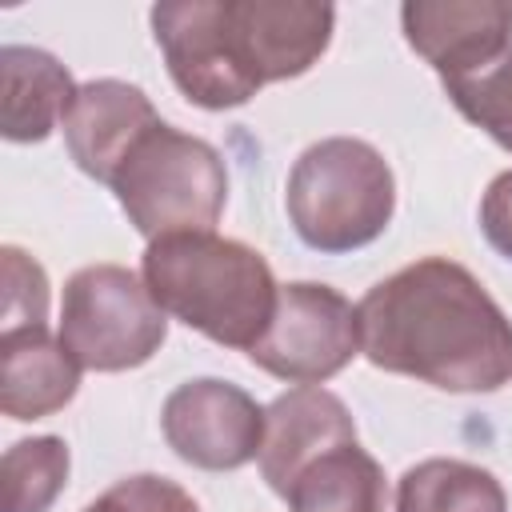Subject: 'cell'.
<instances>
[{
    "label": "cell",
    "instance_id": "15",
    "mask_svg": "<svg viewBox=\"0 0 512 512\" xmlns=\"http://www.w3.org/2000/svg\"><path fill=\"white\" fill-rule=\"evenodd\" d=\"M396 512H508V492L480 464L432 456L396 480Z\"/></svg>",
    "mask_w": 512,
    "mask_h": 512
},
{
    "label": "cell",
    "instance_id": "11",
    "mask_svg": "<svg viewBox=\"0 0 512 512\" xmlns=\"http://www.w3.org/2000/svg\"><path fill=\"white\" fill-rule=\"evenodd\" d=\"M348 440H356V420L336 392L320 384L288 388L264 408V444L256 456L260 476L268 480L276 496H284L288 480L308 460Z\"/></svg>",
    "mask_w": 512,
    "mask_h": 512
},
{
    "label": "cell",
    "instance_id": "5",
    "mask_svg": "<svg viewBox=\"0 0 512 512\" xmlns=\"http://www.w3.org/2000/svg\"><path fill=\"white\" fill-rule=\"evenodd\" d=\"M128 224L152 244L180 232H212L228 204L224 156L172 124H152L108 180Z\"/></svg>",
    "mask_w": 512,
    "mask_h": 512
},
{
    "label": "cell",
    "instance_id": "9",
    "mask_svg": "<svg viewBox=\"0 0 512 512\" xmlns=\"http://www.w3.org/2000/svg\"><path fill=\"white\" fill-rule=\"evenodd\" d=\"M404 40L440 80L476 72L512 44V0H408Z\"/></svg>",
    "mask_w": 512,
    "mask_h": 512
},
{
    "label": "cell",
    "instance_id": "6",
    "mask_svg": "<svg viewBox=\"0 0 512 512\" xmlns=\"http://www.w3.org/2000/svg\"><path fill=\"white\" fill-rule=\"evenodd\" d=\"M60 344L88 372H128L148 364L168 340V312L144 276L124 264H88L68 276L60 304Z\"/></svg>",
    "mask_w": 512,
    "mask_h": 512
},
{
    "label": "cell",
    "instance_id": "2",
    "mask_svg": "<svg viewBox=\"0 0 512 512\" xmlns=\"http://www.w3.org/2000/svg\"><path fill=\"white\" fill-rule=\"evenodd\" d=\"M148 20L184 100L224 112L248 104L264 84L320 64L336 8L316 0H164Z\"/></svg>",
    "mask_w": 512,
    "mask_h": 512
},
{
    "label": "cell",
    "instance_id": "18",
    "mask_svg": "<svg viewBox=\"0 0 512 512\" xmlns=\"http://www.w3.org/2000/svg\"><path fill=\"white\" fill-rule=\"evenodd\" d=\"M4 256V324L0 332L20 328H44L48 320V272L36 256H28L16 244L0 248Z\"/></svg>",
    "mask_w": 512,
    "mask_h": 512
},
{
    "label": "cell",
    "instance_id": "19",
    "mask_svg": "<svg viewBox=\"0 0 512 512\" xmlns=\"http://www.w3.org/2000/svg\"><path fill=\"white\" fill-rule=\"evenodd\" d=\"M88 512H200V504L176 480L156 472H136L116 480L108 492H100L88 504Z\"/></svg>",
    "mask_w": 512,
    "mask_h": 512
},
{
    "label": "cell",
    "instance_id": "12",
    "mask_svg": "<svg viewBox=\"0 0 512 512\" xmlns=\"http://www.w3.org/2000/svg\"><path fill=\"white\" fill-rule=\"evenodd\" d=\"M76 92L80 84L52 52L28 48V44L0 48V132L4 140L12 144L48 140L64 124Z\"/></svg>",
    "mask_w": 512,
    "mask_h": 512
},
{
    "label": "cell",
    "instance_id": "3",
    "mask_svg": "<svg viewBox=\"0 0 512 512\" xmlns=\"http://www.w3.org/2000/svg\"><path fill=\"white\" fill-rule=\"evenodd\" d=\"M140 276L172 320L240 352L264 336L280 296L272 264L252 244L216 232L152 240L140 260Z\"/></svg>",
    "mask_w": 512,
    "mask_h": 512
},
{
    "label": "cell",
    "instance_id": "16",
    "mask_svg": "<svg viewBox=\"0 0 512 512\" xmlns=\"http://www.w3.org/2000/svg\"><path fill=\"white\" fill-rule=\"evenodd\" d=\"M68 468H72V456L60 436L16 440L0 464L4 512H48L52 500L64 492Z\"/></svg>",
    "mask_w": 512,
    "mask_h": 512
},
{
    "label": "cell",
    "instance_id": "17",
    "mask_svg": "<svg viewBox=\"0 0 512 512\" xmlns=\"http://www.w3.org/2000/svg\"><path fill=\"white\" fill-rule=\"evenodd\" d=\"M440 84L468 124H476L504 152H512V44L496 60L480 64L476 72L448 76Z\"/></svg>",
    "mask_w": 512,
    "mask_h": 512
},
{
    "label": "cell",
    "instance_id": "1",
    "mask_svg": "<svg viewBox=\"0 0 512 512\" xmlns=\"http://www.w3.org/2000/svg\"><path fill=\"white\" fill-rule=\"evenodd\" d=\"M368 364L440 392H500L512 380V320L448 256H420L356 304Z\"/></svg>",
    "mask_w": 512,
    "mask_h": 512
},
{
    "label": "cell",
    "instance_id": "13",
    "mask_svg": "<svg viewBox=\"0 0 512 512\" xmlns=\"http://www.w3.org/2000/svg\"><path fill=\"white\" fill-rule=\"evenodd\" d=\"M80 392V364L44 328L0 332V408L12 420H40L72 404Z\"/></svg>",
    "mask_w": 512,
    "mask_h": 512
},
{
    "label": "cell",
    "instance_id": "10",
    "mask_svg": "<svg viewBox=\"0 0 512 512\" xmlns=\"http://www.w3.org/2000/svg\"><path fill=\"white\" fill-rule=\"evenodd\" d=\"M160 124L152 100L144 96V88L128 84V80H88L80 84L68 116H64V144L68 156L76 160V168L100 184H108L120 168V160L128 156V148L152 128Z\"/></svg>",
    "mask_w": 512,
    "mask_h": 512
},
{
    "label": "cell",
    "instance_id": "14",
    "mask_svg": "<svg viewBox=\"0 0 512 512\" xmlns=\"http://www.w3.org/2000/svg\"><path fill=\"white\" fill-rule=\"evenodd\" d=\"M280 500L288 512H384L388 484L376 456L364 452L360 440H348L308 460Z\"/></svg>",
    "mask_w": 512,
    "mask_h": 512
},
{
    "label": "cell",
    "instance_id": "7",
    "mask_svg": "<svg viewBox=\"0 0 512 512\" xmlns=\"http://www.w3.org/2000/svg\"><path fill=\"white\" fill-rule=\"evenodd\" d=\"M356 352H360L356 304L332 284L292 280L280 284L272 324L248 348V360L268 376L304 388L344 372Z\"/></svg>",
    "mask_w": 512,
    "mask_h": 512
},
{
    "label": "cell",
    "instance_id": "21",
    "mask_svg": "<svg viewBox=\"0 0 512 512\" xmlns=\"http://www.w3.org/2000/svg\"><path fill=\"white\" fill-rule=\"evenodd\" d=\"M84 512H88V508H84Z\"/></svg>",
    "mask_w": 512,
    "mask_h": 512
},
{
    "label": "cell",
    "instance_id": "20",
    "mask_svg": "<svg viewBox=\"0 0 512 512\" xmlns=\"http://www.w3.org/2000/svg\"><path fill=\"white\" fill-rule=\"evenodd\" d=\"M480 232L492 244V252L512 260V168L500 172L484 188V196H480Z\"/></svg>",
    "mask_w": 512,
    "mask_h": 512
},
{
    "label": "cell",
    "instance_id": "8",
    "mask_svg": "<svg viewBox=\"0 0 512 512\" xmlns=\"http://www.w3.org/2000/svg\"><path fill=\"white\" fill-rule=\"evenodd\" d=\"M160 432L184 464L204 472H236L260 456L264 408L240 384L200 376L168 392Z\"/></svg>",
    "mask_w": 512,
    "mask_h": 512
},
{
    "label": "cell",
    "instance_id": "4",
    "mask_svg": "<svg viewBox=\"0 0 512 512\" xmlns=\"http://www.w3.org/2000/svg\"><path fill=\"white\" fill-rule=\"evenodd\" d=\"M284 208L312 252H356L392 224L396 176L368 140L328 136L296 156L284 184Z\"/></svg>",
    "mask_w": 512,
    "mask_h": 512
}]
</instances>
